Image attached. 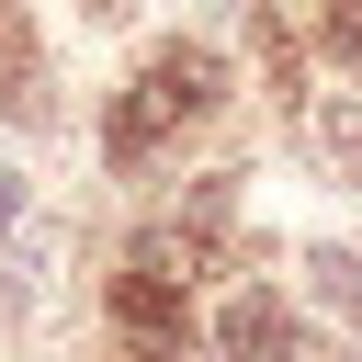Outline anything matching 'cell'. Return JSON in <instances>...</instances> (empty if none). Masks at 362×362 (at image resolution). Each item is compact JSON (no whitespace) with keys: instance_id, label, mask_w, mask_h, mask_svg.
Returning a JSON list of instances; mask_svg holds the SVG:
<instances>
[{"instance_id":"8992f818","label":"cell","mask_w":362,"mask_h":362,"mask_svg":"<svg viewBox=\"0 0 362 362\" xmlns=\"http://www.w3.org/2000/svg\"><path fill=\"white\" fill-rule=\"evenodd\" d=\"M147 136H158V113H147V102H113V124H102L113 170H136V158H147Z\"/></svg>"},{"instance_id":"5b68a950","label":"cell","mask_w":362,"mask_h":362,"mask_svg":"<svg viewBox=\"0 0 362 362\" xmlns=\"http://www.w3.org/2000/svg\"><path fill=\"white\" fill-rule=\"evenodd\" d=\"M305 272H317V305H328V317H351V328H362V260H351V249H317V260H305Z\"/></svg>"},{"instance_id":"30bf717a","label":"cell","mask_w":362,"mask_h":362,"mask_svg":"<svg viewBox=\"0 0 362 362\" xmlns=\"http://www.w3.org/2000/svg\"><path fill=\"white\" fill-rule=\"evenodd\" d=\"M351 181H362V147H351Z\"/></svg>"},{"instance_id":"ba28073f","label":"cell","mask_w":362,"mask_h":362,"mask_svg":"<svg viewBox=\"0 0 362 362\" xmlns=\"http://www.w3.org/2000/svg\"><path fill=\"white\" fill-rule=\"evenodd\" d=\"M328 57H339V68H362V0H339V11H328Z\"/></svg>"},{"instance_id":"9c48e42d","label":"cell","mask_w":362,"mask_h":362,"mask_svg":"<svg viewBox=\"0 0 362 362\" xmlns=\"http://www.w3.org/2000/svg\"><path fill=\"white\" fill-rule=\"evenodd\" d=\"M11 226H23V181L0 170V238H11Z\"/></svg>"},{"instance_id":"277c9868","label":"cell","mask_w":362,"mask_h":362,"mask_svg":"<svg viewBox=\"0 0 362 362\" xmlns=\"http://www.w3.org/2000/svg\"><path fill=\"white\" fill-rule=\"evenodd\" d=\"M0 79H11V102H23V113H34V124H45V113H57V102H45V68H34V23H23V11H11V0H0Z\"/></svg>"},{"instance_id":"6da1fadb","label":"cell","mask_w":362,"mask_h":362,"mask_svg":"<svg viewBox=\"0 0 362 362\" xmlns=\"http://www.w3.org/2000/svg\"><path fill=\"white\" fill-rule=\"evenodd\" d=\"M113 328H124L147 362H181V351H192V305H181V283H158V272H113Z\"/></svg>"},{"instance_id":"7a4b0ae2","label":"cell","mask_w":362,"mask_h":362,"mask_svg":"<svg viewBox=\"0 0 362 362\" xmlns=\"http://www.w3.org/2000/svg\"><path fill=\"white\" fill-rule=\"evenodd\" d=\"M136 102H147V113H215V102H226V57H215V45H158L147 79H136Z\"/></svg>"},{"instance_id":"52a82bcc","label":"cell","mask_w":362,"mask_h":362,"mask_svg":"<svg viewBox=\"0 0 362 362\" xmlns=\"http://www.w3.org/2000/svg\"><path fill=\"white\" fill-rule=\"evenodd\" d=\"M317 136H328V147L351 158V147H362V102H317Z\"/></svg>"},{"instance_id":"3957f363","label":"cell","mask_w":362,"mask_h":362,"mask_svg":"<svg viewBox=\"0 0 362 362\" xmlns=\"http://www.w3.org/2000/svg\"><path fill=\"white\" fill-rule=\"evenodd\" d=\"M215 339L238 351V362H317V339L272 305V294H226V317H215Z\"/></svg>"}]
</instances>
